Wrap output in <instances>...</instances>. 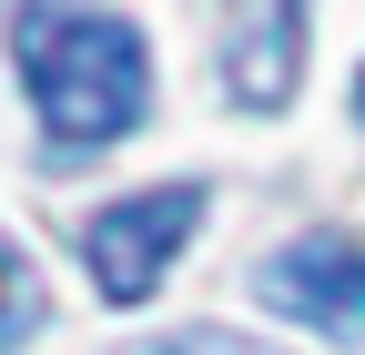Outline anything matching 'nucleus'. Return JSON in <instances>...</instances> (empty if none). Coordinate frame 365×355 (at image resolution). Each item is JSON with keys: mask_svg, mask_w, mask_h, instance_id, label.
<instances>
[{"mask_svg": "<svg viewBox=\"0 0 365 355\" xmlns=\"http://www.w3.org/2000/svg\"><path fill=\"white\" fill-rule=\"evenodd\" d=\"M203 183H143V193H122V203H102L81 224V264H91V284H102V304H153V284H163V264L193 244V224H203Z\"/></svg>", "mask_w": 365, "mask_h": 355, "instance_id": "obj_2", "label": "nucleus"}, {"mask_svg": "<svg viewBox=\"0 0 365 355\" xmlns=\"http://www.w3.org/2000/svg\"><path fill=\"white\" fill-rule=\"evenodd\" d=\"M304 11L314 0H223V92L244 112H284L304 81Z\"/></svg>", "mask_w": 365, "mask_h": 355, "instance_id": "obj_4", "label": "nucleus"}, {"mask_svg": "<svg viewBox=\"0 0 365 355\" xmlns=\"http://www.w3.org/2000/svg\"><path fill=\"white\" fill-rule=\"evenodd\" d=\"M254 294H264L284 325L325 335V345H355V335H365V244H345V234H294V244L264 254Z\"/></svg>", "mask_w": 365, "mask_h": 355, "instance_id": "obj_3", "label": "nucleus"}, {"mask_svg": "<svg viewBox=\"0 0 365 355\" xmlns=\"http://www.w3.org/2000/svg\"><path fill=\"white\" fill-rule=\"evenodd\" d=\"M11 51H21V92H31V122H41L51 163L112 153L153 112V51L102 0H21Z\"/></svg>", "mask_w": 365, "mask_h": 355, "instance_id": "obj_1", "label": "nucleus"}, {"mask_svg": "<svg viewBox=\"0 0 365 355\" xmlns=\"http://www.w3.org/2000/svg\"><path fill=\"white\" fill-rule=\"evenodd\" d=\"M31 325H41V284H31V264L0 254V355H21V345H31Z\"/></svg>", "mask_w": 365, "mask_h": 355, "instance_id": "obj_5", "label": "nucleus"}, {"mask_svg": "<svg viewBox=\"0 0 365 355\" xmlns=\"http://www.w3.org/2000/svg\"><path fill=\"white\" fill-rule=\"evenodd\" d=\"M132 355H264V345H244V335H223V325H182V335H143Z\"/></svg>", "mask_w": 365, "mask_h": 355, "instance_id": "obj_6", "label": "nucleus"}]
</instances>
